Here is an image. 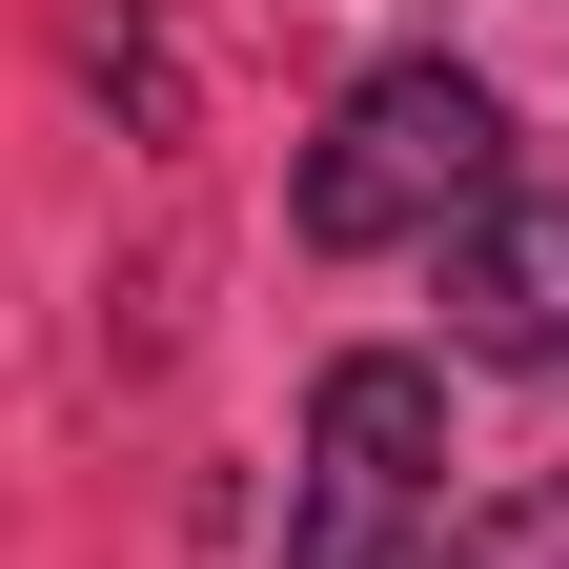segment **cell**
I'll return each mask as SVG.
<instances>
[{
  "label": "cell",
  "instance_id": "obj_1",
  "mask_svg": "<svg viewBox=\"0 0 569 569\" xmlns=\"http://www.w3.org/2000/svg\"><path fill=\"white\" fill-rule=\"evenodd\" d=\"M448 549V367L346 346L306 387V468H284V569H427Z\"/></svg>",
  "mask_w": 569,
  "mask_h": 569
},
{
  "label": "cell",
  "instance_id": "obj_2",
  "mask_svg": "<svg viewBox=\"0 0 569 569\" xmlns=\"http://www.w3.org/2000/svg\"><path fill=\"white\" fill-rule=\"evenodd\" d=\"M488 183H509V102H488L468 61H387V82H346V122L306 142V244L326 264L448 244Z\"/></svg>",
  "mask_w": 569,
  "mask_h": 569
},
{
  "label": "cell",
  "instance_id": "obj_3",
  "mask_svg": "<svg viewBox=\"0 0 569 569\" xmlns=\"http://www.w3.org/2000/svg\"><path fill=\"white\" fill-rule=\"evenodd\" d=\"M448 346L468 367H569V183H488L448 224Z\"/></svg>",
  "mask_w": 569,
  "mask_h": 569
},
{
  "label": "cell",
  "instance_id": "obj_4",
  "mask_svg": "<svg viewBox=\"0 0 569 569\" xmlns=\"http://www.w3.org/2000/svg\"><path fill=\"white\" fill-rule=\"evenodd\" d=\"M427 569H569V468H549V488H488V509L427 549Z\"/></svg>",
  "mask_w": 569,
  "mask_h": 569
}]
</instances>
